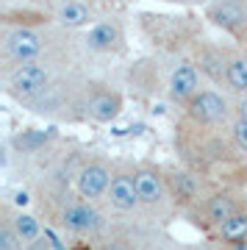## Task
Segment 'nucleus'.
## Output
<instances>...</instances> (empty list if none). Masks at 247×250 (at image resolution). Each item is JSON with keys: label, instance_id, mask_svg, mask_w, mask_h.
Wrapping results in <instances>:
<instances>
[{"label": "nucleus", "instance_id": "1", "mask_svg": "<svg viewBox=\"0 0 247 250\" xmlns=\"http://www.w3.org/2000/svg\"><path fill=\"white\" fill-rule=\"evenodd\" d=\"M50 86V70L39 62H28L9 67L6 72V92L17 100H36Z\"/></svg>", "mask_w": 247, "mask_h": 250}, {"label": "nucleus", "instance_id": "2", "mask_svg": "<svg viewBox=\"0 0 247 250\" xmlns=\"http://www.w3.org/2000/svg\"><path fill=\"white\" fill-rule=\"evenodd\" d=\"M186 117L200 128H217V125L228 123L233 117V106L228 103V98L217 89H203L197 98L186 106Z\"/></svg>", "mask_w": 247, "mask_h": 250}, {"label": "nucleus", "instance_id": "3", "mask_svg": "<svg viewBox=\"0 0 247 250\" xmlns=\"http://www.w3.org/2000/svg\"><path fill=\"white\" fill-rule=\"evenodd\" d=\"M111 178H114V167L111 164H106V161H100V159L86 161L78 170V178H75V189H78L81 200H89V203L106 200Z\"/></svg>", "mask_w": 247, "mask_h": 250}, {"label": "nucleus", "instance_id": "4", "mask_svg": "<svg viewBox=\"0 0 247 250\" xmlns=\"http://www.w3.org/2000/svg\"><path fill=\"white\" fill-rule=\"evenodd\" d=\"M133 170H136V189H139L142 206L161 208L169 197V181L164 175V170H161L159 164H150V161H142Z\"/></svg>", "mask_w": 247, "mask_h": 250}, {"label": "nucleus", "instance_id": "5", "mask_svg": "<svg viewBox=\"0 0 247 250\" xmlns=\"http://www.w3.org/2000/svg\"><path fill=\"white\" fill-rule=\"evenodd\" d=\"M42 50H44L42 36L36 34V31H31V28L9 31L6 39H3V56H6V62H11V67L36 62L42 56Z\"/></svg>", "mask_w": 247, "mask_h": 250}, {"label": "nucleus", "instance_id": "6", "mask_svg": "<svg viewBox=\"0 0 247 250\" xmlns=\"http://www.w3.org/2000/svg\"><path fill=\"white\" fill-rule=\"evenodd\" d=\"M167 92H169V100H172V103L189 106V103L203 92L200 89V72H197V67L189 64V62H181L175 70L169 72Z\"/></svg>", "mask_w": 247, "mask_h": 250}, {"label": "nucleus", "instance_id": "7", "mask_svg": "<svg viewBox=\"0 0 247 250\" xmlns=\"http://www.w3.org/2000/svg\"><path fill=\"white\" fill-rule=\"evenodd\" d=\"M106 200L117 211H133V208H139L142 200H139V189H136V170H114V178H111Z\"/></svg>", "mask_w": 247, "mask_h": 250}, {"label": "nucleus", "instance_id": "8", "mask_svg": "<svg viewBox=\"0 0 247 250\" xmlns=\"http://www.w3.org/2000/svg\"><path fill=\"white\" fill-rule=\"evenodd\" d=\"M62 228L70 233H92L100 228V211L89 200H75V203L64 206L62 211Z\"/></svg>", "mask_w": 247, "mask_h": 250}, {"label": "nucleus", "instance_id": "9", "mask_svg": "<svg viewBox=\"0 0 247 250\" xmlns=\"http://www.w3.org/2000/svg\"><path fill=\"white\" fill-rule=\"evenodd\" d=\"M239 208H242V203H239V197L233 195V192H214V195H208L203 203H200V214H203V223L217 231V228H220L233 211H239Z\"/></svg>", "mask_w": 247, "mask_h": 250}, {"label": "nucleus", "instance_id": "10", "mask_svg": "<svg viewBox=\"0 0 247 250\" xmlns=\"http://www.w3.org/2000/svg\"><path fill=\"white\" fill-rule=\"evenodd\" d=\"M120 114H123V98H120V92L97 89L86 100V117L95 120V123H114Z\"/></svg>", "mask_w": 247, "mask_h": 250}, {"label": "nucleus", "instance_id": "11", "mask_svg": "<svg viewBox=\"0 0 247 250\" xmlns=\"http://www.w3.org/2000/svg\"><path fill=\"white\" fill-rule=\"evenodd\" d=\"M222 81L233 95H247V56L245 53H233L228 56V62L222 67Z\"/></svg>", "mask_w": 247, "mask_h": 250}, {"label": "nucleus", "instance_id": "12", "mask_svg": "<svg viewBox=\"0 0 247 250\" xmlns=\"http://www.w3.org/2000/svg\"><path fill=\"white\" fill-rule=\"evenodd\" d=\"M86 45L97 53H111L117 47L123 45V34H120V28L114 22H97L86 36Z\"/></svg>", "mask_w": 247, "mask_h": 250}, {"label": "nucleus", "instance_id": "13", "mask_svg": "<svg viewBox=\"0 0 247 250\" xmlns=\"http://www.w3.org/2000/svg\"><path fill=\"white\" fill-rule=\"evenodd\" d=\"M214 233H217V239H220L222 245L247 242V206H242L239 211H233V214H230Z\"/></svg>", "mask_w": 247, "mask_h": 250}, {"label": "nucleus", "instance_id": "14", "mask_svg": "<svg viewBox=\"0 0 247 250\" xmlns=\"http://www.w3.org/2000/svg\"><path fill=\"white\" fill-rule=\"evenodd\" d=\"M169 181V195L175 197V203L189 206V203H200V189H197V181L189 172H175V175H167Z\"/></svg>", "mask_w": 247, "mask_h": 250}, {"label": "nucleus", "instance_id": "15", "mask_svg": "<svg viewBox=\"0 0 247 250\" xmlns=\"http://www.w3.org/2000/svg\"><path fill=\"white\" fill-rule=\"evenodd\" d=\"M11 223H14L20 239L25 242V245H34V242L42 239V225H39V220L34 214H28L22 208L20 211H11Z\"/></svg>", "mask_w": 247, "mask_h": 250}, {"label": "nucleus", "instance_id": "16", "mask_svg": "<svg viewBox=\"0 0 247 250\" xmlns=\"http://www.w3.org/2000/svg\"><path fill=\"white\" fill-rule=\"evenodd\" d=\"M89 20H92L89 9L83 6V3H78V0H67V3H62V6H59V22H62V25H67V28L89 25Z\"/></svg>", "mask_w": 247, "mask_h": 250}, {"label": "nucleus", "instance_id": "17", "mask_svg": "<svg viewBox=\"0 0 247 250\" xmlns=\"http://www.w3.org/2000/svg\"><path fill=\"white\" fill-rule=\"evenodd\" d=\"M25 248V242L20 239L17 228L11 223V211L9 206L3 208V220H0V250H22Z\"/></svg>", "mask_w": 247, "mask_h": 250}, {"label": "nucleus", "instance_id": "18", "mask_svg": "<svg viewBox=\"0 0 247 250\" xmlns=\"http://www.w3.org/2000/svg\"><path fill=\"white\" fill-rule=\"evenodd\" d=\"M208 14H211V20L217 22V25H222V28H236V25L245 22L242 9H239V6H230V3H217Z\"/></svg>", "mask_w": 247, "mask_h": 250}, {"label": "nucleus", "instance_id": "19", "mask_svg": "<svg viewBox=\"0 0 247 250\" xmlns=\"http://www.w3.org/2000/svg\"><path fill=\"white\" fill-rule=\"evenodd\" d=\"M230 139L236 145V150L247 156V123L245 120H236V117L230 120Z\"/></svg>", "mask_w": 247, "mask_h": 250}, {"label": "nucleus", "instance_id": "20", "mask_svg": "<svg viewBox=\"0 0 247 250\" xmlns=\"http://www.w3.org/2000/svg\"><path fill=\"white\" fill-rule=\"evenodd\" d=\"M233 117L247 123V95H239L236 98V103H233Z\"/></svg>", "mask_w": 247, "mask_h": 250}, {"label": "nucleus", "instance_id": "21", "mask_svg": "<svg viewBox=\"0 0 247 250\" xmlns=\"http://www.w3.org/2000/svg\"><path fill=\"white\" fill-rule=\"evenodd\" d=\"M22 250H53V245H50V242H47V239L42 236V239H39V242H34V245H25Z\"/></svg>", "mask_w": 247, "mask_h": 250}, {"label": "nucleus", "instance_id": "22", "mask_svg": "<svg viewBox=\"0 0 247 250\" xmlns=\"http://www.w3.org/2000/svg\"><path fill=\"white\" fill-rule=\"evenodd\" d=\"M228 250H247V242H236V245H225Z\"/></svg>", "mask_w": 247, "mask_h": 250}]
</instances>
